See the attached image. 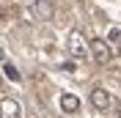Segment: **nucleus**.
<instances>
[{
  "label": "nucleus",
  "instance_id": "f257e3e1",
  "mask_svg": "<svg viewBox=\"0 0 121 118\" xmlns=\"http://www.w3.org/2000/svg\"><path fill=\"white\" fill-rule=\"evenodd\" d=\"M88 50H91V55L96 58V63H110V58H113L110 44H107L105 38H91V41H88Z\"/></svg>",
  "mask_w": 121,
  "mask_h": 118
},
{
  "label": "nucleus",
  "instance_id": "f03ea898",
  "mask_svg": "<svg viewBox=\"0 0 121 118\" xmlns=\"http://www.w3.org/2000/svg\"><path fill=\"white\" fill-rule=\"evenodd\" d=\"M69 52H72L74 58L88 55V41L83 38V33H80V30H72V33H69Z\"/></svg>",
  "mask_w": 121,
  "mask_h": 118
},
{
  "label": "nucleus",
  "instance_id": "7ed1b4c3",
  "mask_svg": "<svg viewBox=\"0 0 121 118\" xmlns=\"http://www.w3.org/2000/svg\"><path fill=\"white\" fill-rule=\"evenodd\" d=\"M22 115V107L17 99H0V118H19Z\"/></svg>",
  "mask_w": 121,
  "mask_h": 118
},
{
  "label": "nucleus",
  "instance_id": "20e7f679",
  "mask_svg": "<svg viewBox=\"0 0 121 118\" xmlns=\"http://www.w3.org/2000/svg\"><path fill=\"white\" fill-rule=\"evenodd\" d=\"M91 104L96 107V110H107L110 107V93L105 88H94L91 91Z\"/></svg>",
  "mask_w": 121,
  "mask_h": 118
},
{
  "label": "nucleus",
  "instance_id": "39448f33",
  "mask_svg": "<svg viewBox=\"0 0 121 118\" xmlns=\"http://www.w3.org/2000/svg\"><path fill=\"white\" fill-rule=\"evenodd\" d=\"M60 107H63L66 113H77L80 110V99H77L74 93H63L60 96Z\"/></svg>",
  "mask_w": 121,
  "mask_h": 118
},
{
  "label": "nucleus",
  "instance_id": "423d86ee",
  "mask_svg": "<svg viewBox=\"0 0 121 118\" xmlns=\"http://www.w3.org/2000/svg\"><path fill=\"white\" fill-rule=\"evenodd\" d=\"M33 3H36V11H39L41 17H50V14H52V8L47 6V3H41V0H33Z\"/></svg>",
  "mask_w": 121,
  "mask_h": 118
},
{
  "label": "nucleus",
  "instance_id": "0eeeda50",
  "mask_svg": "<svg viewBox=\"0 0 121 118\" xmlns=\"http://www.w3.org/2000/svg\"><path fill=\"white\" fill-rule=\"evenodd\" d=\"M3 72H6V77H8V80H19V72H17L11 63H6V66H3Z\"/></svg>",
  "mask_w": 121,
  "mask_h": 118
},
{
  "label": "nucleus",
  "instance_id": "6e6552de",
  "mask_svg": "<svg viewBox=\"0 0 121 118\" xmlns=\"http://www.w3.org/2000/svg\"><path fill=\"white\" fill-rule=\"evenodd\" d=\"M107 38H110V41H121V30H118V28H113V30H110V36H107Z\"/></svg>",
  "mask_w": 121,
  "mask_h": 118
},
{
  "label": "nucleus",
  "instance_id": "1a4fd4ad",
  "mask_svg": "<svg viewBox=\"0 0 121 118\" xmlns=\"http://www.w3.org/2000/svg\"><path fill=\"white\" fill-rule=\"evenodd\" d=\"M3 58H6V52H3V47H0V60H3Z\"/></svg>",
  "mask_w": 121,
  "mask_h": 118
},
{
  "label": "nucleus",
  "instance_id": "9d476101",
  "mask_svg": "<svg viewBox=\"0 0 121 118\" xmlns=\"http://www.w3.org/2000/svg\"><path fill=\"white\" fill-rule=\"evenodd\" d=\"M118 115H121V104H118Z\"/></svg>",
  "mask_w": 121,
  "mask_h": 118
},
{
  "label": "nucleus",
  "instance_id": "9b49d317",
  "mask_svg": "<svg viewBox=\"0 0 121 118\" xmlns=\"http://www.w3.org/2000/svg\"><path fill=\"white\" fill-rule=\"evenodd\" d=\"M0 19H3V11H0Z\"/></svg>",
  "mask_w": 121,
  "mask_h": 118
}]
</instances>
